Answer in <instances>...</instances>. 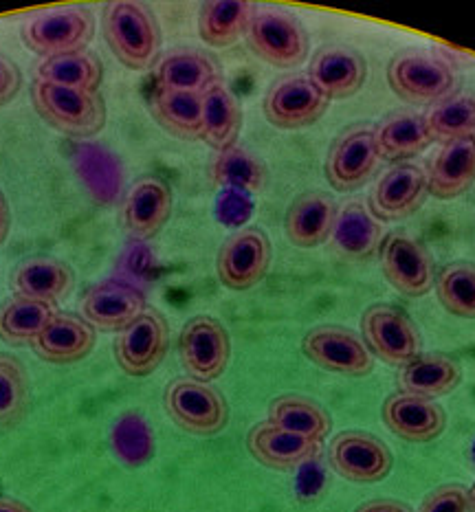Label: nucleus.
Instances as JSON below:
<instances>
[{
	"instance_id": "nucleus-1",
	"label": "nucleus",
	"mask_w": 475,
	"mask_h": 512,
	"mask_svg": "<svg viewBox=\"0 0 475 512\" xmlns=\"http://www.w3.org/2000/svg\"><path fill=\"white\" fill-rule=\"evenodd\" d=\"M102 31L110 53L130 71H148L159 60L161 27L152 11L132 0L108 3L102 14Z\"/></svg>"
},
{
	"instance_id": "nucleus-2",
	"label": "nucleus",
	"mask_w": 475,
	"mask_h": 512,
	"mask_svg": "<svg viewBox=\"0 0 475 512\" xmlns=\"http://www.w3.org/2000/svg\"><path fill=\"white\" fill-rule=\"evenodd\" d=\"M31 97L38 115L66 137L93 139L106 128V102L99 93L36 80Z\"/></svg>"
},
{
	"instance_id": "nucleus-3",
	"label": "nucleus",
	"mask_w": 475,
	"mask_h": 512,
	"mask_svg": "<svg viewBox=\"0 0 475 512\" xmlns=\"http://www.w3.org/2000/svg\"><path fill=\"white\" fill-rule=\"evenodd\" d=\"M97 20L88 7H62L40 11L25 20L20 38L25 47L42 58L86 51L95 38Z\"/></svg>"
},
{
	"instance_id": "nucleus-4",
	"label": "nucleus",
	"mask_w": 475,
	"mask_h": 512,
	"mask_svg": "<svg viewBox=\"0 0 475 512\" xmlns=\"http://www.w3.org/2000/svg\"><path fill=\"white\" fill-rule=\"evenodd\" d=\"M245 38L249 49L275 69H295L311 51L302 22L282 9H256Z\"/></svg>"
},
{
	"instance_id": "nucleus-5",
	"label": "nucleus",
	"mask_w": 475,
	"mask_h": 512,
	"mask_svg": "<svg viewBox=\"0 0 475 512\" xmlns=\"http://www.w3.org/2000/svg\"><path fill=\"white\" fill-rule=\"evenodd\" d=\"M165 409L183 431L194 436H216L229 422L225 396L196 378H176L165 389Z\"/></svg>"
},
{
	"instance_id": "nucleus-6",
	"label": "nucleus",
	"mask_w": 475,
	"mask_h": 512,
	"mask_svg": "<svg viewBox=\"0 0 475 512\" xmlns=\"http://www.w3.org/2000/svg\"><path fill=\"white\" fill-rule=\"evenodd\" d=\"M388 82L403 102L438 104L451 95L456 75L449 64L423 51H405L388 66Z\"/></svg>"
},
{
	"instance_id": "nucleus-7",
	"label": "nucleus",
	"mask_w": 475,
	"mask_h": 512,
	"mask_svg": "<svg viewBox=\"0 0 475 512\" xmlns=\"http://www.w3.org/2000/svg\"><path fill=\"white\" fill-rule=\"evenodd\" d=\"M361 332L368 350L383 363L407 365L423 354V337L403 310L374 304L361 317Z\"/></svg>"
},
{
	"instance_id": "nucleus-8",
	"label": "nucleus",
	"mask_w": 475,
	"mask_h": 512,
	"mask_svg": "<svg viewBox=\"0 0 475 512\" xmlns=\"http://www.w3.org/2000/svg\"><path fill=\"white\" fill-rule=\"evenodd\" d=\"M179 356L190 378L212 383L225 374L231 359V339L218 319L198 315L187 321L179 337Z\"/></svg>"
},
{
	"instance_id": "nucleus-9",
	"label": "nucleus",
	"mask_w": 475,
	"mask_h": 512,
	"mask_svg": "<svg viewBox=\"0 0 475 512\" xmlns=\"http://www.w3.org/2000/svg\"><path fill=\"white\" fill-rule=\"evenodd\" d=\"M271 240L258 227H247L225 240L218 251V280L231 291H249L271 269Z\"/></svg>"
},
{
	"instance_id": "nucleus-10",
	"label": "nucleus",
	"mask_w": 475,
	"mask_h": 512,
	"mask_svg": "<svg viewBox=\"0 0 475 512\" xmlns=\"http://www.w3.org/2000/svg\"><path fill=\"white\" fill-rule=\"evenodd\" d=\"M330 99L308 80V75H291L275 82L264 97V117L280 130H300L317 124L326 115Z\"/></svg>"
},
{
	"instance_id": "nucleus-11",
	"label": "nucleus",
	"mask_w": 475,
	"mask_h": 512,
	"mask_svg": "<svg viewBox=\"0 0 475 512\" xmlns=\"http://www.w3.org/2000/svg\"><path fill=\"white\" fill-rule=\"evenodd\" d=\"M308 361L326 372L344 376H368L374 370V356L355 332L339 326H319L302 339Z\"/></svg>"
},
{
	"instance_id": "nucleus-12",
	"label": "nucleus",
	"mask_w": 475,
	"mask_h": 512,
	"mask_svg": "<svg viewBox=\"0 0 475 512\" xmlns=\"http://www.w3.org/2000/svg\"><path fill=\"white\" fill-rule=\"evenodd\" d=\"M379 255L385 280L401 295L423 297L434 288V258L416 238L407 233H390L381 242Z\"/></svg>"
},
{
	"instance_id": "nucleus-13",
	"label": "nucleus",
	"mask_w": 475,
	"mask_h": 512,
	"mask_svg": "<svg viewBox=\"0 0 475 512\" xmlns=\"http://www.w3.org/2000/svg\"><path fill=\"white\" fill-rule=\"evenodd\" d=\"M379 161L381 154L374 130L366 126L350 128L328 150L324 165L326 181L337 192H355L370 183Z\"/></svg>"
},
{
	"instance_id": "nucleus-14",
	"label": "nucleus",
	"mask_w": 475,
	"mask_h": 512,
	"mask_svg": "<svg viewBox=\"0 0 475 512\" xmlns=\"http://www.w3.org/2000/svg\"><path fill=\"white\" fill-rule=\"evenodd\" d=\"M330 466L348 482L377 484L390 475L394 458L388 444L366 431H344L330 442Z\"/></svg>"
},
{
	"instance_id": "nucleus-15",
	"label": "nucleus",
	"mask_w": 475,
	"mask_h": 512,
	"mask_svg": "<svg viewBox=\"0 0 475 512\" xmlns=\"http://www.w3.org/2000/svg\"><path fill=\"white\" fill-rule=\"evenodd\" d=\"M170 348V330L157 310H146L137 321L119 332L115 359L128 376H150L163 363Z\"/></svg>"
},
{
	"instance_id": "nucleus-16",
	"label": "nucleus",
	"mask_w": 475,
	"mask_h": 512,
	"mask_svg": "<svg viewBox=\"0 0 475 512\" xmlns=\"http://www.w3.org/2000/svg\"><path fill=\"white\" fill-rule=\"evenodd\" d=\"M368 77V62L363 55L346 44L322 47L308 66V80L322 91L330 102L357 95Z\"/></svg>"
},
{
	"instance_id": "nucleus-17",
	"label": "nucleus",
	"mask_w": 475,
	"mask_h": 512,
	"mask_svg": "<svg viewBox=\"0 0 475 512\" xmlns=\"http://www.w3.org/2000/svg\"><path fill=\"white\" fill-rule=\"evenodd\" d=\"M427 194L425 170L414 163H396L374 187L370 211L377 220H403L421 209Z\"/></svg>"
},
{
	"instance_id": "nucleus-18",
	"label": "nucleus",
	"mask_w": 475,
	"mask_h": 512,
	"mask_svg": "<svg viewBox=\"0 0 475 512\" xmlns=\"http://www.w3.org/2000/svg\"><path fill=\"white\" fill-rule=\"evenodd\" d=\"M82 319L97 330L124 332L146 313V295L135 286L106 282L91 288L80 304Z\"/></svg>"
},
{
	"instance_id": "nucleus-19",
	"label": "nucleus",
	"mask_w": 475,
	"mask_h": 512,
	"mask_svg": "<svg viewBox=\"0 0 475 512\" xmlns=\"http://www.w3.org/2000/svg\"><path fill=\"white\" fill-rule=\"evenodd\" d=\"M383 422L401 440L432 442L443 436L447 414L432 398L401 392L383 403Z\"/></svg>"
},
{
	"instance_id": "nucleus-20",
	"label": "nucleus",
	"mask_w": 475,
	"mask_h": 512,
	"mask_svg": "<svg viewBox=\"0 0 475 512\" xmlns=\"http://www.w3.org/2000/svg\"><path fill=\"white\" fill-rule=\"evenodd\" d=\"M172 189L161 178L146 176L132 183L124 203V225L139 240H150L172 216Z\"/></svg>"
},
{
	"instance_id": "nucleus-21",
	"label": "nucleus",
	"mask_w": 475,
	"mask_h": 512,
	"mask_svg": "<svg viewBox=\"0 0 475 512\" xmlns=\"http://www.w3.org/2000/svg\"><path fill=\"white\" fill-rule=\"evenodd\" d=\"M427 192L440 200H454L475 183V137L443 143L427 170Z\"/></svg>"
},
{
	"instance_id": "nucleus-22",
	"label": "nucleus",
	"mask_w": 475,
	"mask_h": 512,
	"mask_svg": "<svg viewBox=\"0 0 475 512\" xmlns=\"http://www.w3.org/2000/svg\"><path fill=\"white\" fill-rule=\"evenodd\" d=\"M247 449L260 464L275 471H291L313 460L322 451V442L308 440L286 429L260 422L247 436Z\"/></svg>"
},
{
	"instance_id": "nucleus-23",
	"label": "nucleus",
	"mask_w": 475,
	"mask_h": 512,
	"mask_svg": "<svg viewBox=\"0 0 475 512\" xmlns=\"http://www.w3.org/2000/svg\"><path fill=\"white\" fill-rule=\"evenodd\" d=\"M335 198L324 192H308L295 198L286 211L284 229L293 247L315 249L330 240L337 220Z\"/></svg>"
},
{
	"instance_id": "nucleus-24",
	"label": "nucleus",
	"mask_w": 475,
	"mask_h": 512,
	"mask_svg": "<svg viewBox=\"0 0 475 512\" xmlns=\"http://www.w3.org/2000/svg\"><path fill=\"white\" fill-rule=\"evenodd\" d=\"M95 348V328L75 315H55L33 341L40 359L53 365H71L86 359Z\"/></svg>"
},
{
	"instance_id": "nucleus-25",
	"label": "nucleus",
	"mask_w": 475,
	"mask_h": 512,
	"mask_svg": "<svg viewBox=\"0 0 475 512\" xmlns=\"http://www.w3.org/2000/svg\"><path fill=\"white\" fill-rule=\"evenodd\" d=\"M381 159L403 161L425 152L436 141L427 126V117L412 110H396L374 130Z\"/></svg>"
},
{
	"instance_id": "nucleus-26",
	"label": "nucleus",
	"mask_w": 475,
	"mask_h": 512,
	"mask_svg": "<svg viewBox=\"0 0 475 512\" xmlns=\"http://www.w3.org/2000/svg\"><path fill=\"white\" fill-rule=\"evenodd\" d=\"M335 249L350 260H366L381 247V225L363 200L339 205L333 229Z\"/></svg>"
},
{
	"instance_id": "nucleus-27",
	"label": "nucleus",
	"mask_w": 475,
	"mask_h": 512,
	"mask_svg": "<svg viewBox=\"0 0 475 512\" xmlns=\"http://www.w3.org/2000/svg\"><path fill=\"white\" fill-rule=\"evenodd\" d=\"M159 91L203 95L220 82L218 66L198 51H176L165 55L157 66Z\"/></svg>"
},
{
	"instance_id": "nucleus-28",
	"label": "nucleus",
	"mask_w": 475,
	"mask_h": 512,
	"mask_svg": "<svg viewBox=\"0 0 475 512\" xmlns=\"http://www.w3.org/2000/svg\"><path fill=\"white\" fill-rule=\"evenodd\" d=\"M256 5L247 0H209L198 11V36L214 49H227L247 36Z\"/></svg>"
},
{
	"instance_id": "nucleus-29",
	"label": "nucleus",
	"mask_w": 475,
	"mask_h": 512,
	"mask_svg": "<svg viewBox=\"0 0 475 512\" xmlns=\"http://www.w3.org/2000/svg\"><path fill=\"white\" fill-rule=\"evenodd\" d=\"M462 383V367L443 354H421L401 367L399 387L405 394L438 398L447 396Z\"/></svg>"
},
{
	"instance_id": "nucleus-30",
	"label": "nucleus",
	"mask_w": 475,
	"mask_h": 512,
	"mask_svg": "<svg viewBox=\"0 0 475 512\" xmlns=\"http://www.w3.org/2000/svg\"><path fill=\"white\" fill-rule=\"evenodd\" d=\"M242 130V108L238 97L218 82L203 93V139L218 152L236 146Z\"/></svg>"
},
{
	"instance_id": "nucleus-31",
	"label": "nucleus",
	"mask_w": 475,
	"mask_h": 512,
	"mask_svg": "<svg viewBox=\"0 0 475 512\" xmlns=\"http://www.w3.org/2000/svg\"><path fill=\"white\" fill-rule=\"evenodd\" d=\"M14 288L22 297L55 304L73 288V271L62 260L31 258L18 266L14 275Z\"/></svg>"
},
{
	"instance_id": "nucleus-32",
	"label": "nucleus",
	"mask_w": 475,
	"mask_h": 512,
	"mask_svg": "<svg viewBox=\"0 0 475 512\" xmlns=\"http://www.w3.org/2000/svg\"><path fill=\"white\" fill-rule=\"evenodd\" d=\"M150 113L176 139H203V95L157 91L150 102Z\"/></svg>"
},
{
	"instance_id": "nucleus-33",
	"label": "nucleus",
	"mask_w": 475,
	"mask_h": 512,
	"mask_svg": "<svg viewBox=\"0 0 475 512\" xmlns=\"http://www.w3.org/2000/svg\"><path fill=\"white\" fill-rule=\"evenodd\" d=\"M269 422L315 442L326 440L330 436V429H333V420H330L328 411L322 405H317L311 398L295 394H286L273 400L269 407Z\"/></svg>"
},
{
	"instance_id": "nucleus-34",
	"label": "nucleus",
	"mask_w": 475,
	"mask_h": 512,
	"mask_svg": "<svg viewBox=\"0 0 475 512\" xmlns=\"http://www.w3.org/2000/svg\"><path fill=\"white\" fill-rule=\"evenodd\" d=\"M36 77L44 82L82 88L88 93H99L104 80V66L93 51H77L55 58H42L36 66Z\"/></svg>"
},
{
	"instance_id": "nucleus-35",
	"label": "nucleus",
	"mask_w": 475,
	"mask_h": 512,
	"mask_svg": "<svg viewBox=\"0 0 475 512\" xmlns=\"http://www.w3.org/2000/svg\"><path fill=\"white\" fill-rule=\"evenodd\" d=\"M58 315L55 304L16 295L0 306V339L9 345H27Z\"/></svg>"
},
{
	"instance_id": "nucleus-36",
	"label": "nucleus",
	"mask_w": 475,
	"mask_h": 512,
	"mask_svg": "<svg viewBox=\"0 0 475 512\" xmlns=\"http://www.w3.org/2000/svg\"><path fill=\"white\" fill-rule=\"evenodd\" d=\"M212 181L220 187H236L245 192L258 194L267 185V168L264 163L245 148H229L216 154L212 161Z\"/></svg>"
},
{
	"instance_id": "nucleus-37",
	"label": "nucleus",
	"mask_w": 475,
	"mask_h": 512,
	"mask_svg": "<svg viewBox=\"0 0 475 512\" xmlns=\"http://www.w3.org/2000/svg\"><path fill=\"white\" fill-rule=\"evenodd\" d=\"M438 302L460 319H475V264L454 262L436 275Z\"/></svg>"
},
{
	"instance_id": "nucleus-38",
	"label": "nucleus",
	"mask_w": 475,
	"mask_h": 512,
	"mask_svg": "<svg viewBox=\"0 0 475 512\" xmlns=\"http://www.w3.org/2000/svg\"><path fill=\"white\" fill-rule=\"evenodd\" d=\"M425 117L434 139L447 143L475 137V95H449L429 110V115Z\"/></svg>"
},
{
	"instance_id": "nucleus-39",
	"label": "nucleus",
	"mask_w": 475,
	"mask_h": 512,
	"mask_svg": "<svg viewBox=\"0 0 475 512\" xmlns=\"http://www.w3.org/2000/svg\"><path fill=\"white\" fill-rule=\"evenodd\" d=\"M29 378L11 354H0V429L14 427L27 414Z\"/></svg>"
},
{
	"instance_id": "nucleus-40",
	"label": "nucleus",
	"mask_w": 475,
	"mask_h": 512,
	"mask_svg": "<svg viewBox=\"0 0 475 512\" xmlns=\"http://www.w3.org/2000/svg\"><path fill=\"white\" fill-rule=\"evenodd\" d=\"M418 512H471L469 491L460 484L440 486L425 497Z\"/></svg>"
},
{
	"instance_id": "nucleus-41",
	"label": "nucleus",
	"mask_w": 475,
	"mask_h": 512,
	"mask_svg": "<svg viewBox=\"0 0 475 512\" xmlns=\"http://www.w3.org/2000/svg\"><path fill=\"white\" fill-rule=\"evenodd\" d=\"M22 73L18 66L0 55V106L9 104L20 93Z\"/></svg>"
},
{
	"instance_id": "nucleus-42",
	"label": "nucleus",
	"mask_w": 475,
	"mask_h": 512,
	"mask_svg": "<svg viewBox=\"0 0 475 512\" xmlns=\"http://www.w3.org/2000/svg\"><path fill=\"white\" fill-rule=\"evenodd\" d=\"M355 512H412V510L401 502H394V499H374V502L361 504Z\"/></svg>"
},
{
	"instance_id": "nucleus-43",
	"label": "nucleus",
	"mask_w": 475,
	"mask_h": 512,
	"mask_svg": "<svg viewBox=\"0 0 475 512\" xmlns=\"http://www.w3.org/2000/svg\"><path fill=\"white\" fill-rule=\"evenodd\" d=\"M9 227H11V211H9L5 194L0 192V244H3V242L7 240Z\"/></svg>"
},
{
	"instance_id": "nucleus-44",
	"label": "nucleus",
	"mask_w": 475,
	"mask_h": 512,
	"mask_svg": "<svg viewBox=\"0 0 475 512\" xmlns=\"http://www.w3.org/2000/svg\"><path fill=\"white\" fill-rule=\"evenodd\" d=\"M0 512H33L27 504L18 502V499L0 497Z\"/></svg>"
},
{
	"instance_id": "nucleus-45",
	"label": "nucleus",
	"mask_w": 475,
	"mask_h": 512,
	"mask_svg": "<svg viewBox=\"0 0 475 512\" xmlns=\"http://www.w3.org/2000/svg\"><path fill=\"white\" fill-rule=\"evenodd\" d=\"M469 506H471V512H475V482L469 488Z\"/></svg>"
}]
</instances>
